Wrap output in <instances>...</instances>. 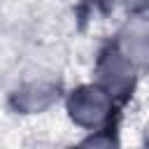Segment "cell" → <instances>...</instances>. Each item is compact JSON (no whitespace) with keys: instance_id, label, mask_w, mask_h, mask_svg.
<instances>
[{"instance_id":"1","label":"cell","mask_w":149,"mask_h":149,"mask_svg":"<svg viewBox=\"0 0 149 149\" xmlns=\"http://www.w3.org/2000/svg\"><path fill=\"white\" fill-rule=\"evenodd\" d=\"M65 109H68V116L74 126L86 128V130H102L105 123L112 119L114 98L98 81L81 84L68 93Z\"/></svg>"},{"instance_id":"2","label":"cell","mask_w":149,"mask_h":149,"mask_svg":"<svg viewBox=\"0 0 149 149\" xmlns=\"http://www.w3.org/2000/svg\"><path fill=\"white\" fill-rule=\"evenodd\" d=\"M95 72H98V84L112 93V98H123L133 91L135 86V77H137V68L112 44L109 49H105L98 58V65H95Z\"/></svg>"},{"instance_id":"3","label":"cell","mask_w":149,"mask_h":149,"mask_svg":"<svg viewBox=\"0 0 149 149\" xmlns=\"http://www.w3.org/2000/svg\"><path fill=\"white\" fill-rule=\"evenodd\" d=\"M114 47L137 68H149V14L137 12L121 26Z\"/></svg>"},{"instance_id":"4","label":"cell","mask_w":149,"mask_h":149,"mask_svg":"<svg viewBox=\"0 0 149 149\" xmlns=\"http://www.w3.org/2000/svg\"><path fill=\"white\" fill-rule=\"evenodd\" d=\"M56 98H58V84L51 77H33V79H26L12 93L14 109H19L21 114L44 112L47 107H51L56 102Z\"/></svg>"},{"instance_id":"5","label":"cell","mask_w":149,"mask_h":149,"mask_svg":"<svg viewBox=\"0 0 149 149\" xmlns=\"http://www.w3.org/2000/svg\"><path fill=\"white\" fill-rule=\"evenodd\" d=\"M72 149H121V147H119V140H116L112 133L91 130V135L84 137L81 142H77Z\"/></svg>"},{"instance_id":"6","label":"cell","mask_w":149,"mask_h":149,"mask_svg":"<svg viewBox=\"0 0 149 149\" xmlns=\"http://www.w3.org/2000/svg\"><path fill=\"white\" fill-rule=\"evenodd\" d=\"M114 7H123V9H128L130 14H137V12H144L147 9V5H149V0H109Z\"/></svg>"}]
</instances>
